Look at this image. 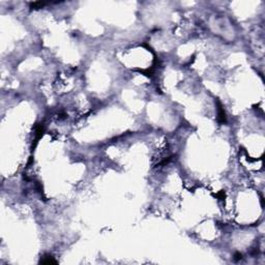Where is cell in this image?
Listing matches in <instances>:
<instances>
[{"label": "cell", "mask_w": 265, "mask_h": 265, "mask_svg": "<svg viewBox=\"0 0 265 265\" xmlns=\"http://www.w3.org/2000/svg\"><path fill=\"white\" fill-rule=\"evenodd\" d=\"M218 117H219V121L221 123L226 122V113L224 111V108L222 107L221 102H219V108H218Z\"/></svg>", "instance_id": "1"}, {"label": "cell", "mask_w": 265, "mask_h": 265, "mask_svg": "<svg viewBox=\"0 0 265 265\" xmlns=\"http://www.w3.org/2000/svg\"><path fill=\"white\" fill-rule=\"evenodd\" d=\"M241 258H242V255H241V254H239V253L235 254V257H234L235 260H240Z\"/></svg>", "instance_id": "2"}]
</instances>
